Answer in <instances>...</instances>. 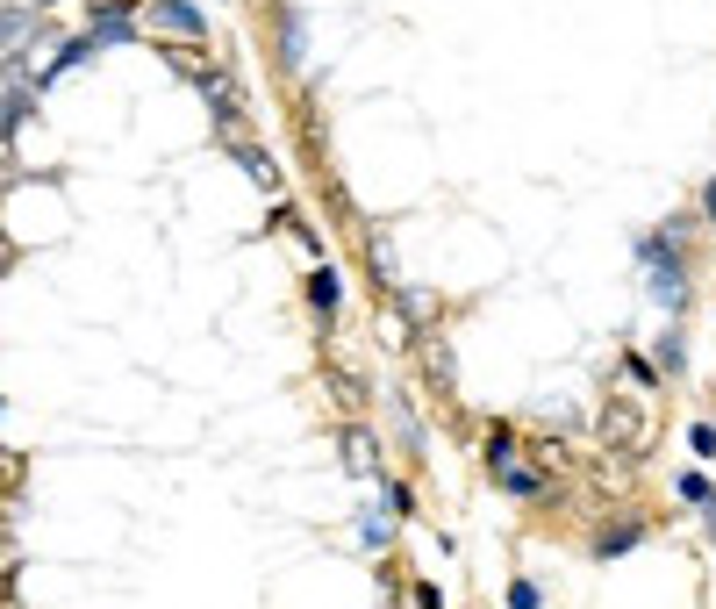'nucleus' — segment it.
Listing matches in <instances>:
<instances>
[{
  "label": "nucleus",
  "instance_id": "f257e3e1",
  "mask_svg": "<svg viewBox=\"0 0 716 609\" xmlns=\"http://www.w3.org/2000/svg\"><path fill=\"white\" fill-rule=\"evenodd\" d=\"M487 459H495V473H502V488H509V495H537V473H523V466H516L509 438H487Z\"/></svg>",
  "mask_w": 716,
  "mask_h": 609
},
{
  "label": "nucleus",
  "instance_id": "f03ea898",
  "mask_svg": "<svg viewBox=\"0 0 716 609\" xmlns=\"http://www.w3.org/2000/svg\"><path fill=\"white\" fill-rule=\"evenodd\" d=\"M316 309L337 316V273H330V266H316Z\"/></svg>",
  "mask_w": 716,
  "mask_h": 609
},
{
  "label": "nucleus",
  "instance_id": "7ed1b4c3",
  "mask_svg": "<svg viewBox=\"0 0 716 609\" xmlns=\"http://www.w3.org/2000/svg\"><path fill=\"white\" fill-rule=\"evenodd\" d=\"M158 22H172V29H194V8H179V0H165V8H158Z\"/></svg>",
  "mask_w": 716,
  "mask_h": 609
},
{
  "label": "nucleus",
  "instance_id": "20e7f679",
  "mask_svg": "<svg viewBox=\"0 0 716 609\" xmlns=\"http://www.w3.org/2000/svg\"><path fill=\"white\" fill-rule=\"evenodd\" d=\"M509 609H537V588H530V581H516V588H509Z\"/></svg>",
  "mask_w": 716,
  "mask_h": 609
},
{
  "label": "nucleus",
  "instance_id": "39448f33",
  "mask_svg": "<svg viewBox=\"0 0 716 609\" xmlns=\"http://www.w3.org/2000/svg\"><path fill=\"white\" fill-rule=\"evenodd\" d=\"M709 215H716V180H709Z\"/></svg>",
  "mask_w": 716,
  "mask_h": 609
}]
</instances>
